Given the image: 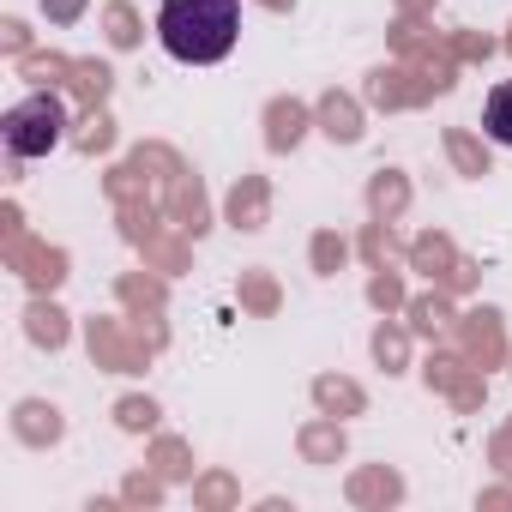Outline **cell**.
Here are the masks:
<instances>
[{
  "label": "cell",
  "mask_w": 512,
  "mask_h": 512,
  "mask_svg": "<svg viewBox=\"0 0 512 512\" xmlns=\"http://www.w3.org/2000/svg\"><path fill=\"white\" fill-rule=\"evenodd\" d=\"M482 127H488L494 145H512V79L488 91V103H482Z\"/></svg>",
  "instance_id": "cell-3"
},
{
  "label": "cell",
  "mask_w": 512,
  "mask_h": 512,
  "mask_svg": "<svg viewBox=\"0 0 512 512\" xmlns=\"http://www.w3.org/2000/svg\"><path fill=\"white\" fill-rule=\"evenodd\" d=\"M0 139H7V151H13L19 163L61 151V139H67V103H61L55 91H31V97H19L7 115H0Z\"/></svg>",
  "instance_id": "cell-2"
},
{
  "label": "cell",
  "mask_w": 512,
  "mask_h": 512,
  "mask_svg": "<svg viewBox=\"0 0 512 512\" xmlns=\"http://www.w3.org/2000/svg\"><path fill=\"white\" fill-rule=\"evenodd\" d=\"M241 37V0H163L157 7V43L181 67H211Z\"/></svg>",
  "instance_id": "cell-1"
}]
</instances>
